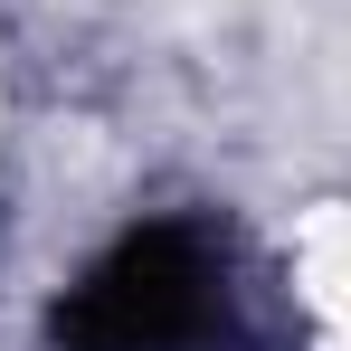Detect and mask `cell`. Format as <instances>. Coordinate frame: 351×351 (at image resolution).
I'll return each mask as SVG.
<instances>
[{
    "label": "cell",
    "instance_id": "obj_1",
    "mask_svg": "<svg viewBox=\"0 0 351 351\" xmlns=\"http://www.w3.org/2000/svg\"><path fill=\"white\" fill-rule=\"evenodd\" d=\"M58 332H66V351H219V342H237L228 247L190 219L133 228L114 256L86 266Z\"/></svg>",
    "mask_w": 351,
    "mask_h": 351
}]
</instances>
